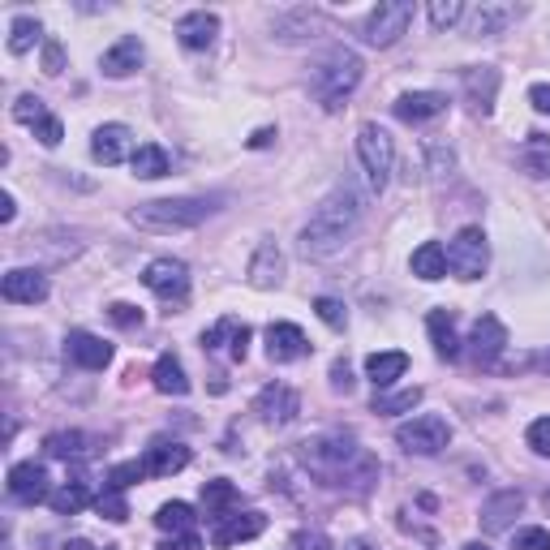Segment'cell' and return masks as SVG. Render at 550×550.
Returning <instances> with one entry per match:
<instances>
[{
	"mask_svg": "<svg viewBox=\"0 0 550 550\" xmlns=\"http://www.w3.org/2000/svg\"><path fill=\"white\" fill-rule=\"evenodd\" d=\"M301 465H306L318 486H349V490H370L379 477V460L361 447L353 434H318V439L301 443Z\"/></svg>",
	"mask_w": 550,
	"mask_h": 550,
	"instance_id": "obj_1",
	"label": "cell"
},
{
	"mask_svg": "<svg viewBox=\"0 0 550 550\" xmlns=\"http://www.w3.org/2000/svg\"><path fill=\"white\" fill-rule=\"evenodd\" d=\"M361 215H366V198H361L357 185H336L323 202L314 207V215L306 220V228H301V254L306 258H327L336 254L344 241H349L357 233Z\"/></svg>",
	"mask_w": 550,
	"mask_h": 550,
	"instance_id": "obj_2",
	"label": "cell"
},
{
	"mask_svg": "<svg viewBox=\"0 0 550 550\" xmlns=\"http://www.w3.org/2000/svg\"><path fill=\"white\" fill-rule=\"evenodd\" d=\"M215 211H220V198H155L129 211V220L147 228V233H185V228H198Z\"/></svg>",
	"mask_w": 550,
	"mask_h": 550,
	"instance_id": "obj_3",
	"label": "cell"
},
{
	"mask_svg": "<svg viewBox=\"0 0 550 550\" xmlns=\"http://www.w3.org/2000/svg\"><path fill=\"white\" fill-rule=\"evenodd\" d=\"M357 82H361V56L353 48H336V52H327L323 61H318L314 69V99L323 104L327 112H336L344 108V99H349L357 91Z\"/></svg>",
	"mask_w": 550,
	"mask_h": 550,
	"instance_id": "obj_4",
	"label": "cell"
},
{
	"mask_svg": "<svg viewBox=\"0 0 550 550\" xmlns=\"http://www.w3.org/2000/svg\"><path fill=\"white\" fill-rule=\"evenodd\" d=\"M357 155H361V168L370 177V190H383L392 181V168H396V142L383 125H361L357 129Z\"/></svg>",
	"mask_w": 550,
	"mask_h": 550,
	"instance_id": "obj_5",
	"label": "cell"
},
{
	"mask_svg": "<svg viewBox=\"0 0 550 550\" xmlns=\"http://www.w3.org/2000/svg\"><path fill=\"white\" fill-rule=\"evenodd\" d=\"M447 267L456 280H482L490 267V245L482 228H460L456 241L447 245Z\"/></svg>",
	"mask_w": 550,
	"mask_h": 550,
	"instance_id": "obj_6",
	"label": "cell"
},
{
	"mask_svg": "<svg viewBox=\"0 0 550 550\" xmlns=\"http://www.w3.org/2000/svg\"><path fill=\"white\" fill-rule=\"evenodd\" d=\"M396 443L409 456H439L443 447L452 443V426H447L443 417H434V413H422V417H413V422H404L396 430Z\"/></svg>",
	"mask_w": 550,
	"mask_h": 550,
	"instance_id": "obj_7",
	"label": "cell"
},
{
	"mask_svg": "<svg viewBox=\"0 0 550 550\" xmlns=\"http://www.w3.org/2000/svg\"><path fill=\"white\" fill-rule=\"evenodd\" d=\"M413 26V5L409 0H387L366 18V43L370 48H392L400 35H409Z\"/></svg>",
	"mask_w": 550,
	"mask_h": 550,
	"instance_id": "obj_8",
	"label": "cell"
},
{
	"mask_svg": "<svg viewBox=\"0 0 550 550\" xmlns=\"http://www.w3.org/2000/svg\"><path fill=\"white\" fill-rule=\"evenodd\" d=\"M142 284L164 301H185V293H190V267H185L181 258H155V263L142 271Z\"/></svg>",
	"mask_w": 550,
	"mask_h": 550,
	"instance_id": "obj_9",
	"label": "cell"
},
{
	"mask_svg": "<svg viewBox=\"0 0 550 550\" xmlns=\"http://www.w3.org/2000/svg\"><path fill=\"white\" fill-rule=\"evenodd\" d=\"M254 413L263 417L267 426H288L301 413V400H297V392L288 383H267L263 392H258V400H254Z\"/></svg>",
	"mask_w": 550,
	"mask_h": 550,
	"instance_id": "obj_10",
	"label": "cell"
},
{
	"mask_svg": "<svg viewBox=\"0 0 550 550\" xmlns=\"http://www.w3.org/2000/svg\"><path fill=\"white\" fill-rule=\"evenodd\" d=\"M0 293L13 306H39L43 297H48V275L35 271V267H13L5 271V280H0Z\"/></svg>",
	"mask_w": 550,
	"mask_h": 550,
	"instance_id": "obj_11",
	"label": "cell"
},
{
	"mask_svg": "<svg viewBox=\"0 0 550 550\" xmlns=\"http://www.w3.org/2000/svg\"><path fill=\"white\" fill-rule=\"evenodd\" d=\"M9 499L26 503V508H35V503L52 499V490H48V469L35 465V460H26V465H13V469H9Z\"/></svg>",
	"mask_w": 550,
	"mask_h": 550,
	"instance_id": "obj_12",
	"label": "cell"
},
{
	"mask_svg": "<svg viewBox=\"0 0 550 550\" xmlns=\"http://www.w3.org/2000/svg\"><path fill=\"white\" fill-rule=\"evenodd\" d=\"M306 353H310V340H306V331H301L297 323H271L267 327V357L275 361V366L301 361Z\"/></svg>",
	"mask_w": 550,
	"mask_h": 550,
	"instance_id": "obj_13",
	"label": "cell"
},
{
	"mask_svg": "<svg viewBox=\"0 0 550 550\" xmlns=\"http://www.w3.org/2000/svg\"><path fill=\"white\" fill-rule=\"evenodd\" d=\"M267 529V516L263 512H228L224 520H215V533L211 542L215 546H237V542H250Z\"/></svg>",
	"mask_w": 550,
	"mask_h": 550,
	"instance_id": "obj_14",
	"label": "cell"
},
{
	"mask_svg": "<svg viewBox=\"0 0 550 550\" xmlns=\"http://www.w3.org/2000/svg\"><path fill=\"white\" fill-rule=\"evenodd\" d=\"M469 349H473V357H477V361H486V366H490V361H495L503 349H508V327H503L495 314H482V318H477V323H473Z\"/></svg>",
	"mask_w": 550,
	"mask_h": 550,
	"instance_id": "obj_15",
	"label": "cell"
},
{
	"mask_svg": "<svg viewBox=\"0 0 550 550\" xmlns=\"http://www.w3.org/2000/svg\"><path fill=\"white\" fill-rule=\"evenodd\" d=\"M392 108H396L400 121L422 125V121L443 117V112H447V95H439V91H409V95H400Z\"/></svg>",
	"mask_w": 550,
	"mask_h": 550,
	"instance_id": "obj_16",
	"label": "cell"
},
{
	"mask_svg": "<svg viewBox=\"0 0 550 550\" xmlns=\"http://www.w3.org/2000/svg\"><path fill=\"white\" fill-rule=\"evenodd\" d=\"M224 340H228V353H233V361H245V353H250V327L237 323V318H220L211 331H202V349H207V353L224 349Z\"/></svg>",
	"mask_w": 550,
	"mask_h": 550,
	"instance_id": "obj_17",
	"label": "cell"
},
{
	"mask_svg": "<svg viewBox=\"0 0 550 550\" xmlns=\"http://www.w3.org/2000/svg\"><path fill=\"white\" fill-rule=\"evenodd\" d=\"M215 35H220V18L207 13V9H194V13H185V18L177 22V39H181V48H190V52L211 48Z\"/></svg>",
	"mask_w": 550,
	"mask_h": 550,
	"instance_id": "obj_18",
	"label": "cell"
},
{
	"mask_svg": "<svg viewBox=\"0 0 550 550\" xmlns=\"http://www.w3.org/2000/svg\"><path fill=\"white\" fill-rule=\"evenodd\" d=\"M65 353H69V361H78L82 370H104L108 361H112V344L91 336V331H69Z\"/></svg>",
	"mask_w": 550,
	"mask_h": 550,
	"instance_id": "obj_19",
	"label": "cell"
},
{
	"mask_svg": "<svg viewBox=\"0 0 550 550\" xmlns=\"http://www.w3.org/2000/svg\"><path fill=\"white\" fill-rule=\"evenodd\" d=\"M142 465H147V477H172V473H181L185 465H190V447H185V443H168V439H159V443L147 447Z\"/></svg>",
	"mask_w": 550,
	"mask_h": 550,
	"instance_id": "obj_20",
	"label": "cell"
},
{
	"mask_svg": "<svg viewBox=\"0 0 550 550\" xmlns=\"http://www.w3.org/2000/svg\"><path fill=\"white\" fill-rule=\"evenodd\" d=\"M520 512H525V495H520V490H499L495 499L482 503V529L486 533H503Z\"/></svg>",
	"mask_w": 550,
	"mask_h": 550,
	"instance_id": "obj_21",
	"label": "cell"
},
{
	"mask_svg": "<svg viewBox=\"0 0 550 550\" xmlns=\"http://www.w3.org/2000/svg\"><path fill=\"white\" fill-rule=\"evenodd\" d=\"M495 91H499V69H465V95H469V104L477 117H490L495 112Z\"/></svg>",
	"mask_w": 550,
	"mask_h": 550,
	"instance_id": "obj_22",
	"label": "cell"
},
{
	"mask_svg": "<svg viewBox=\"0 0 550 550\" xmlns=\"http://www.w3.org/2000/svg\"><path fill=\"white\" fill-rule=\"evenodd\" d=\"M129 138H134V134H129L125 125H99L95 138H91V155H95L104 168L121 164V159L129 155Z\"/></svg>",
	"mask_w": 550,
	"mask_h": 550,
	"instance_id": "obj_23",
	"label": "cell"
},
{
	"mask_svg": "<svg viewBox=\"0 0 550 550\" xmlns=\"http://www.w3.org/2000/svg\"><path fill=\"white\" fill-rule=\"evenodd\" d=\"M280 280H284V254H280V245L275 241H263L250 258V284L254 288H275Z\"/></svg>",
	"mask_w": 550,
	"mask_h": 550,
	"instance_id": "obj_24",
	"label": "cell"
},
{
	"mask_svg": "<svg viewBox=\"0 0 550 550\" xmlns=\"http://www.w3.org/2000/svg\"><path fill=\"white\" fill-rule=\"evenodd\" d=\"M469 18V35H499V31H508V26L520 18V9L516 5H477L473 13H465Z\"/></svg>",
	"mask_w": 550,
	"mask_h": 550,
	"instance_id": "obj_25",
	"label": "cell"
},
{
	"mask_svg": "<svg viewBox=\"0 0 550 550\" xmlns=\"http://www.w3.org/2000/svg\"><path fill=\"white\" fill-rule=\"evenodd\" d=\"M142 56H147V52H142V43H138L134 35H125V39H117V43H112V48L104 52V61H99V65H104L108 78H129V74H134V69L142 65Z\"/></svg>",
	"mask_w": 550,
	"mask_h": 550,
	"instance_id": "obj_26",
	"label": "cell"
},
{
	"mask_svg": "<svg viewBox=\"0 0 550 550\" xmlns=\"http://www.w3.org/2000/svg\"><path fill=\"white\" fill-rule=\"evenodd\" d=\"M404 370H409V357H404L400 349H392V353H370V357H366V379H370L374 387H392Z\"/></svg>",
	"mask_w": 550,
	"mask_h": 550,
	"instance_id": "obj_27",
	"label": "cell"
},
{
	"mask_svg": "<svg viewBox=\"0 0 550 550\" xmlns=\"http://www.w3.org/2000/svg\"><path fill=\"white\" fill-rule=\"evenodd\" d=\"M426 331H430L434 353H439L443 361H456L460 357V340H456V327H452V314H447V310H434L426 318Z\"/></svg>",
	"mask_w": 550,
	"mask_h": 550,
	"instance_id": "obj_28",
	"label": "cell"
},
{
	"mask_svg": "<svg viewBox=\"0 0 550 550\" xmlns=\"http://www.w3.org/2000/svg\"><path fill=\"white\" fill-rule=\"evenodd\" d=\"M413 275L417 280H426V284H434V280H443L447 275V250L439 241H426V245H417L413 250Z\"/></svg>",
	"mask_w": 550,
	"mask_h": 550,
	"instance_id": "obj_29",
	"label": "cell"
},
{
	"mask_svg": "<svg viewBox=\"0 0 550 550\" xmlns=\"http://www.w3.org/2000/svg\"><path fill=\"white\" fill-rule=\"evenodd\" d=\"M151 379H155V387H159V392H164V396H185V392H190V379H185L181 361L172 357V353H164V357L155 361Z\"/></svg>",
	"mask_w": 550,
	"mask_h": 550,
	"instance_id": "obj_30",
	"label": "cell"
},
{
	"mask_svg": "<svg viewBox=\"0 0 550 550\" xmlns=\"http://www.w3.org/2000/svg\"><path fill=\"white\" fill-rule=\"evenodd\" d=\"M129 164H134V172L142 181H159L168 172V151L159 147V142H142V147L129 155Z\"/></svg>",
	"mask_w": 550,
	"mask_h": 550,
	"instance_id": "obj_31",
	"label": "cell"
},
{
	"mask_svg": "<svg viewBox=\"0 0 550 550\" xmlns=\"http://www.w3.org/2000/svg\"><path fill=\"white\" fill-rule=\"evenodd\" d=\"M48 503H52V512H56V516H78V512L86 508V503H95V499H91V486H86L82 477H78V482H65L61 490H52V499H48Z\"/></svg>",
	"mask_w": 550,
	"mask_h": 550,
	"instance_id": "obj_32",
	"label": "cell"
},
{
	"mask_svg": "<svg viewBox=\"0 0 550 550\" xmlns=\"http://www.w3.org/2000/svg\"><path fill=\"white\" fill-rule=\"evenodd\" d=\"M233 503H237V486L224 482V477H220V482H207V486H202V512H207L211 520H224Z\"/></svg>",
	"mask_w": 550,
	"mask_h": 550,
	"instance_id": "obj_33",
	"label": "cell"
},
{
	"mask_svg": "<svg viewBox=\"0 0 550 550\" xmlns=\"http://www.w3.org/2000/svg\"><path fill=\"white\" fill-rule=\"evenodd\" d=\"M39 43V22L31 18V13H18V18L9 22V52L13 56H26Z\"/></svg>",
	"mask_w": 550,
	"mask_h": 550,
	"instance_id": "obj_34",
	"label": "cell"
},
{
	"mask_svg": "<svg viewBox=\"0 0 550 550\" xmlns=\"http://www.w3.org/2000/svg\"><path fill=\"white\" fill-rule=\"evenodd\" d=\"M155 525L164 533H194V508L190 503H164L155 516Z\"/></svg>",
	"mask_w": 550,
	"mask_h": 550,
	"instance_id": "obj_35",
	"label": "cell"
},
{
	"mask_svg": "<svg viewBox=\"0 0 550 550\" xmlns=\"http://www.w3.org/2000/svg\"><path fill=\"white\" fill-rule=\"evenodd\" d=\"M43 452L56 456V460H74V456L86 452V434H78V430H69V434H48V439H43Z\"/></svg>",
	"mask_w": 550,
	"mask_h": 550,
	"instance_id": "obj_36",
	"label": "cell"
},
{
	"mask_svg": "<svg viewBox=\"0 0 550 550\" xmlns=\"http://www.w3.org/2000/svg\"><path fill=\"white\" fill-rule=\"evenodd\" d=\"M520 164H525L529 177H550V147L542 134H529V147L520 155Z\"/></svg>",
	"mask_w": 550,
	"mask_h": 550,
	"instance_id": "obj_37",
	"label": "cell"
},
{
	"mask_svg": "<svg viewBox=\"0 0 550 550\" xmlns=\"http://www.w3.org/2000/svg\"><path fill=\"white\" fill-rule=\"evenodd\" d=\"M422 404V387H409V392H396V396H374V413L392 417V413H409Z\"/></svg>",
	"mask_w": 550,
	"mask_h": 550,
	"instance_id": "obj_38",
	"label": "cell"
},
{
	"mask_svg": "<svg viewBox=\"0 0 550 550\" xmlns=\"http://www.w3.org/2000/svg\"><path fill=\"white\" fill-rule=\"evenodd\" d=\"M142 477H147V465H142V460H125V465L108 469V482H104V490H129L134 482H142Z\"/></svg>",
	"mask_w": 550,
	"mask_h": 550,
	"instance_id": "obj_39",
	"label": "cell"
},
{
	"mask_svg": "<svg viewBox=\"0 0 550 550\" xmlns=\"http://www.w3.org/2000/svg\"><path fill=\"white\" fill-rule=\"evenodd\" d=\"M465 18V5L460 0H430V26L434 31H447V26H456Z\"/></svg>",
	"mask_w": 550,
	"mask_h": 550,
	"instance_id": "obj_40",
	"label": "cell"
},
{
	"mask_svg": "<svg viewBox=\"0 0 550 550\" xmlns=\"http://www.w3.org/2000/svg\"><path fill=\"white\" fill-rule=\"evenodd\" d=\"M95 512L104 520H112V525H121V520L129 516V503H125L121 490H104V495H95Z\"/></svg>",
	"mask_w": 550,
	"mask_h": 550,
	"instance_id": "obj_41",
	"label": "cell"
},
{
	"mask_svg": "<svg viewBox=\"0 0 550 550\" xmlns=\"http://www.w3.org/2000/svg\"><path fill=\"white\" fill-rule=\"evenodd\" d=\"M314 314L323 318L327 327H336V331L349 327V310H344V301H336V297H318L314 301Z\"/></svg>",
	"mask_w": 550,
	"mask_h": 550,
	"instance_id": "obj_42",
	"label": "cell"
},
{
	"mask_svg": "<svg viewBox=\"0 0 550 550\" xmlns=\"http://www.w3.org/2000/svg\"><path fill=\"white\" fill-rule=\"evenodd\" d=\"M43 117H48L43 99H35V95H18V104H13V121H22V125H39Z\"/></svg>",
	"mask_w": 550,
	"mask_h": 550,
	"instance_id": "obj_43",
	"label": "cell"
},
{
	"mask_svg": "<svg viewBox=\"0 0 550 550\" xmlns=\"http://www.w3.org/2000/svg\"><path fill=\"white\" fill-rule=\"evenodd\" d=\"M512 550H550V529H542V525L520 529L516 542H512Z\"/></svg>",
	"mask_w": 550,
	"mask_h": 550,
	"instance_id": "obj_44",
	"label": "cell"
},
{
	"mask_svg": "<svg viewBox=\"0 0 550 550\" xmlns=\"http://www.w3.org/2000/svg\"><path fill=\"white\" fill-rule=\"evenodd\" d=\"M525 443H529L538 456H550V417H538V422L525 430Z\"/></svg>",
	"mask_w": 550,
	"mask_h": 550,
	"instance_id": "obj_45",
	"label": "cell"
},
{
	"mask_svg": "<svg viewBox=\"0 0 550 550\" xmlns=\"http://www.w3.org/2000/svg\"><path fill=\"white\" fill-rule=\"evenodd\" d=\"M108 318H112L117 327H142V310L129 306V301H112V306H108Z\"/></svg>",
	"mask_w": 550,
	"mask_h": 550,
	"instance_id": "obj_46",
	"label": "cell"
},
{
	"mask_svg": "<svg viewBox=\"0 0 550 550\" xmlns=\"http://www.w3.org/2000/svg\"><path fill=\"white\" fill-rule=\"evenodd\" d=\"M61 134H65V129H61V117H52V112L35 125V138L43 142V147H61Z\"/></svg>",
	"mask_w": 550,
	"mask_h": 550,
	"instance_id": "obj_47",
	"label": "cell"
},
{
	"mask_svg": "<svg viewBox=\"0 0 550 550\" xmlns=\"http://www.w3.org/2000/svg\"><path fill=\"white\" fill-rule=\"evenodd\" d=\"M61 69H65V52H61V43H43V74H61Z\"/></svg>",
	"mask_w": 550,
	"mask_h": 550,
	"instance_id": "obj_48",
	"label": "cell"
},
{
	"mask_svg": "<svg viewBox=\"0 0 550 550\" xmlns=\"http://www.w3.org/2000/svg\"><path fill=\"white\" fill-rule=\"evenodd\" d=\"M293 546L297 550H331V538H327V533H318V529H310V533H297Z\"/></svg>",
	"mask_w": 550,
	"mask_h": 550,
	"instance_id": "obj_49",
	"label": "cell"
},
{
	"mask_svg": "<svg viewBox=\"0 0 550 550\" xmlns=\"http://www.w3.org/2000/svg\"><path fill=\"white\" fill-rule=\"evenodd\" d=\"M159 550H202V542H198V533H172Z\"/></svg>",
	"mask_w": 550,
	"mask_h": 550,
	"instance_id": "obj_50",
	"label": "cell"
},
{
	"mask_svg": "<svg viewBox=\"0 0 550 550\" xmlns=\"http://www.w3.org/2000/svg\"><path fill=\"white\" fill-rule=\"evenodd\" d=\"M529 104L542 112V117H550V86L538 82V86H529Z\"/></svg>",
	"mask_w": 550,
	"mask_h": 550,
	"instance_id": "obj_51",
	"label": "cell"
},
{
	"mask_svg": "<svg viewBox=\"0 0 550 550\" xmlns=\"http://www.w3.org/2000/svg\"><path fill=\"white\" fill-rule=\"evenodd\" d=\"M331 387H336V392H349V387H353V374H349V366H344V361H336V366H331Z\"/></svg>",
	"mask_w": 550,
	"mask_h": 550,
	"instance_id": "obj_52",
	"label": "cell"
},
{
	"mask_svg": "<svg viewBox=\"0 0 550 550\" xmlns=\"http://www.w3.org/2000/svg\"><path fill=\"white\" fill-rule=\"evenodd\" d=\"M13 215H18V202L13 194H0V224H13Z\"/></svg>",
	"mask_w": 550,
	"mask_h": 550,
	"instance_id": "obj_53",
	"label": "cell"
},
{
	"mask_svg": "<svg viewBox=\"0 0 550 550\" xmlns=\"http://www.w3.org/2000/svg\"><path fill=\"white\" fill-rule=\"evenodd\" d=\"M275 138V129H258V134L250 138V147H267V142Z\"/></svg>",
	"mask_w": 550,
	"mask_h": 550,
	"instance_id": "obj_54",
	"label": "cell"
},
{
	"mask_svg": "<svg viewBox=\"0 0 550 550\" xmlns=\"http://www.w3.org/2000/svg\"><path fill=\"white\" fill-rule=\"evenodd\" d=\"M65 550H95V546L86 542V538H69V542H65Z\"/></svg>",
	"mask_w": 550,
	"mask_h": 550,
	"instance_id": "obj_55",
	"label": "cell"
},
{
	"mask_svg": "<svg viewBox=\"0 0 550 550\" xmlns=\"http://www.w3.org/2000/svg\"><path fill=\"white\" fill-rule=\"evenodd\" d=\"M460 550H490V546H482V542H469V546H460Z\"/></svg>",
	"mask_w": 550,
	"mask_h": 550,
	"instance_id": "obj_56",
	"label": "cell"
},
{
	"mask_svg": "<svg viewBox=\"0 0 550 550\" xmlns=\"http://www.w3.org/2000/svg\"><path fill=\"white\" fill-rule=\"evenodd\" d=\"M349 550H374V546H370V542H353Z\"/></svg>",
	"mask_w": 550,
	"mask_h": 550,
	"instance_id": "obj_57",
	"label": "cell"
},
{
	"mask_svg": "<svg viewBox=\"0 0 550 550\" xmlns=\"http://www.w3.org/2000/svg\"><path fill=\"white\" fill-rule=\"evenodd\" d=\"M546 366H550V361H546Z\"/></svg>",
	"mask_w": 550,
	"mask_h": 550,
	"instance_id": "obj_58",
	"label": "cell"
}]
</instances>
